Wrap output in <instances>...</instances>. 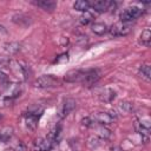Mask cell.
Listing matches in <instances>:
<instances>
[{"instance_id": "1", "label": "cell", "mask_w": 151, "mask_h": 151, "mask_svg": "<svg viewBox=\"0 0 151 151\" xmlns=\"http://www.w3.org/2000/svg\"><path fill=\"white\" fill-rule=\"evenodd\" d=\"M143 14V9L137 7V6H132V7H127L125 9H123L119 14L120 21L122 22H130L134 19H137L138 17H140Z\"/></svg>"}, {"instance_id": "11", "label": "cell", "mask_w": 151, "mask_h": 151, "mask_svg": "<svg viewBox=\"0 0 151 151\" xmlns=\"http://www.w3.org/2000/svg\"><path fill=\"white\" fill-rule=\"evenodd\" d=\"M34 4L38 7L45 9V11H50V12L53 11L55 8V6H57V2L52 1V0H40V1H34Z\"/></svg>"}, {"instance_id": "15", "label": "cell", "mask_w": 151, "mask_h": 151, "mask_svg": "<svg viewBox=\"0 0 151 151\" xmlns=\"http://www.w3.org/2000/svg\"><path fill=\"white\" fill-rule=\"evenodd\" d=\"M139 74L147 81H150L151 79V67L149 64H143L140 67H139Z\"/></svg>"}, {"instance_id": "13", "label": "cell", "mask_w": 151, "mask_h": 151, "mask_svg": "<svg viewBox=\"0 0 151 151\" xmlns=\"http://www.w3.org/2000/svg\"><path fill=\"white\" fill-rule=\"evenodd\" d=\"M12 136H13V129L12 127H4L0 130V142L1 143L8 142Z\"/></svg>"}, {"instance_id": "6", "label": "cell", "mask_w": 151, "mask_h": 151, "mask_svg": "<svg viewBox=\"0 0 151 151\" xmlns=\"http://www.w3.org/2000/svg\"><path fill=\"white\" fill-rule=\"evenodd\" d=\"M92 120H93V123L96 122V123H98L99 125H103V126L110 125V124L113 123V118L109 114V112H97L92 116Z\"/></svg>"}, {"instance_id": "10", "label": "cell", "mask_w": 151, "mask_h": 151, "mask_svg": "<svg viewBox=\"0 0 151 151\" xmlns=\"http://www.w3.org/2000/svg\"><path fill=\"white\" fill-rule=\"evenodd\" d=\"M12 20H13V22H15V24L19 25V26H28V25L32 24V19H31L28 15L22 14V13L13 15Z\"/></svg>"}, {"instance_id": "14", "label": "cell", "mask_w": 151, "mask_h": 151, "mask_svg": "<svg viewBox=\"0 0 151 151\" xmlns=\"http://www.w3.org/2000/svg\"><path fill=\"white\" fill-rule=\"evenodd\" d=\"M107 31V26L104 22H94L92 25V32L97 35H103L104 33H106Z\"/></svg>"}, {"instance_id": "24", "label": "cell", "mask_w": 151, "mask_h": 151, "mask_svg": "<svg viewBox=\"0 0 151 151\" xmlns=\"http://www.w3.org/2000/svg\"><path fill=\"white\" fill-rule=\"evenodd\" d=\"M9 64H11V61H9V59L7 57L0 55V67H5V66H7Z\"/></svg>"}, {"instance_id": "22", "label": "cell", "mask_w": 151, "mask_h": 151, "mask_svg": "<svg viewBox=\"0 0 151 151\" xmlns=\"http://www.w3.org/2000/svg\"><path fill=\"white\" fill-rule=\"evenodd\" d=\"M20 50V44L18 42H9L5 45V51L8 53H17Z\"/></svg>"}, {"instance_id": "23", "label": "cell", "mask_w": 151, "mask_h": 151, "mask_svg": "<svg viewBox=\"0 0 151 151\" xmlns=\"http://www.w3.org/2000/svg\"><path fill=\"white\" fill-rule=\"evenodd\" d=\"M119 109L125 112V113H130L133 111V104L132 103H129V101H122L119 104Z\"/></svg>"}, {"instance_id": "16", "label": "cell", "mask_w": 151, "mask_h": 151, "mask_svg": "<svg viewBox=\"0 0 151 151\" xmlns=\"http://www.w3.org/2000/svg\"><path fill=\"white\" fill-rule=\"evenodd\" d=\"M97 131H98V137L99 138H101L103 140H106V139H110L111 137H112V132L107 129V127H105V126H103V125H100L98 129H97Z\"/></svg>"}, {"instance_id": "8", "label": "cell", "mask_w": 151, "mask_h": 151, "mask_svg": "<svg viewBox=\"0 0 151 151\" xmlns=\"http://www.w3.org/2000/svg\"><path fill=\"white\" fill-rule=\"evenodd\" d=\"M52 142L48 138H38L34 142L33 149L35 151H51L52 149Z\"/></svg>"}, {"instance_id": "3", "label": "cell", "mask_w": 151, "mask_h": 151, "mask_svg": "<svg viewBox=\"0 0 151 151\" xmlns=\"http://www.w3.org/2000/svg\"><path fill=\"white\" fill-rule=\"evenodd\" d=\"M90 7H92L94 11H97L99 13H103V12L111 11L112 8L114 11L116 4L113 1H109V0H96V1L90 2Z\"/></svg>"}, {"instance_id": "2", "label": "cell", "mask_w": 151, "mask_h": 151, "mask_svg": "<svg viewBox=\"0 0 151 151\" xmlns=\"http://www.w3.org/2000/svg\"><path fill=\"white\" fill-rule=\"evenodd\" d=\"M109 31H110V34L113 35V37H123V35H126V34L130 33L131 25H130V22H122V21H119V22L112 25L109 28Z\"/></svg>"}, {"instance_id": "18", "label": "cell", "mask_w": 151, "mask_h": 151, "mask_svg": "<svg viewBox=\"0 0 151 151\" xmlns=\"http://www.w3.org/2000/svg\"><path fill=\"white\" fill-rule=\"evenodd\" d=\"M103 143H104V140H103L101 138H99L98 136H91V137L87 139V145H88V147H91V149H96V147L100 146Z\"/></svg>"}, {"instance_id": "7", "label": "cell", "mask_w": 151, "mask_h": 151, "mask_svg": "<svg viewBox=\"0 0 151 151\" xmlns=\"http://www.w3.org/2000/svg\"><path fill=\"white\" fill-rule=\"evenodd\" d=\"M76 106H77V103H76V100L74 99H72V98H66L65 100H64V103H63V105H61V109H60V117L63 118V117H66V116H68L74 109H76Z\"/></svg>"}, {"instance_id": "26", "label": "cell", "mask_w": 151, "mask_h": 151, "mask_svg": "<svg viewBox=\"0 0 151 151\" xmlns=\"http://www.w3.org/2000/svg\"><path fill=\"white\" fill-rule=\"evenodd\" d=\"M67 60H68V55L66 53H64L57 58V63H66Z\"/></svg>"}, {"instance_id": "27", "label": "cell", "mask_w": 151, "mask_h": 151, "mask_svg": "<svg viewBox=\"0 0 151 151\" xmlns=\"http://www.w3.org/2000/svg\"><path fill=\"white\" fill-rule=\"evenodd\" d=\"M86 42H87V37L86 35H80L78 38V44L79 45H85Z\"/></svg>"}, {"instance_id": "28", "label": "cell", "mask_w": 151, "mask_h": 151, "mask_svg": "<svg viewBox=\"0 0 151 151\" xmlns=\"http://www.w3.org/2000/svg\"><path fill=\"white\" fill-rule=\"evenodd\" d=\"M0 32H2V33H6V28H5V26L0 25Z\"/></svg>"}, {"instance_id": "19", "label": "cell", "mask_w": 151, "mask_h": 151, "mask_svg": "<svg viewBox=\"0 0 151 151\" xmlns=\"http://www.w3.org/2000/svg\"><path fill=\"white\" fill-rule=\"evenodd\" d=\"M26 126H27L29 130H35L37 126H38V117L27 114V116H26Z\"/></svg>"}, {"instance_id": "12", "label": "cell", "mask_w": 151, "mask_h": 151, "mask_svg": "<svg viewBox=\"0 0 151 151\" xmlns=\"http://www.w3.org/2000/svg\"><path fill=\"white\" fill-rule=\"evenodd\" d=\"M99 98L104 103H111L116 98V91H113L112 88H106L100 93Z\"/></svg>"}, {"instance_id": "25", "label": "cell", "mask_w": 151, "mask_h": 151, "mask_svg": "<svg viewBox=\"0 0 151 151\" xmlns=\"http://www.w3.org/2000/svg\"><path fill=\"white\" fill-rule=\"evenodd\" d=\"M92 124H93V120H92L91 117H86V118H83V119H81V125H85L86 127L91 126Z\"/></svg>"}, {"instance_id": "21", "label": "cell", "mask_w": 151, "mask_h": 151, "mask_svg": "<svg viewBox=\"0 0 151 151\" xmlns=\"http://www.w3.org/2000/svg\"><path fill=\"white\" fill-rule=\"evenodd\" d=\"M79 21H80L81 25H87V24L92 22V21H93V15H92V13H90L88 11L83 12V14H81L80 18H79Z\"/></svg>"}, {"instance_id": "17", "label": "cell", "mask_w": 151, "mask_h": 151, "mask_svg": "<svg viewBox=\"0 0 151 151\" xmlns=\"http://www.w3.org/2000/svg\"><path fill=\"white\" fill-rule=\"evenodd\" d=\"M73 7L74 9L77 11H80V12H86L88 8H90V1L87 0H78L73 4Z\"/></svg>"}, {"instance_id": "4", "label": "cell", "mask_w": 151, "mask_h": 151, "mask_svg": "<svg viewBox=\"0 0 151 151\" xmlns=\"http://www.w3.org/2000/svg\"><path fill=\"white\" fill-rule=\"evenodd\" d=\"M58 84V80L51 76V74H45V76H41L39 77L37 80H35V86L37 87H40V88H48V87H53Z\"/></svg>"}, {"instance_id": "5", "label": "cell", "mask_w": 151, "mask_h": 151, "mask_svg": "<svg viewBox=\"0 0 151 151\" xmlns=\"http://www.w3.org/2000/svg\"><path fill=\"white\" fill-rule=\"evenodd\" d=\"M99 78H100V72L98 70H90V71H86L85 72L81 83L85 86H91L94 83H97L99 80Z\"/></svg>"}, {"instance_id": "29", "label": "cell", "mask_w": 151, "mask_h": 151, "mask_svg": "<svg viewBox=\"0 0 151 151\" xmlns=\"http://www.w3.org/2000/svg\"><path fill=\"white\" fill-rule=\"evenodd\" d=\"M1 118H2V117H1V114H0V120H1Z\"/></svg>"}, {"instance_id": "9", "label": "cell", "mask_w": 151, "mask_h": 151, "mask_svg": "<svg viewBox=\"0 0 151 151\" xmlns=\"http://www.w3.org/2000/svg\"><path fill=\"white\" fill-rule=\"evenodd\" d=\"M84 74L85 72L84 71H80V70H72V71H68L64 79L65 81L67 83H77V81H81L83 78H84Z\"/></svg>"}, {"instance_id": "20", "label": "cell", "mask_w": 151, "mask_h": 151, "mask_svg": "<svg viewBox=\"0 0 151 151\" xmlns=\"http://www.w3.org/2000/svg\"><path fill=\"white\" fill-rule=\"evenodd\" d=\"M140 41L143 45L145 46H150V41H151V32L149 28H145L142 34H140Z\"/></svg>"}]
</instances>
